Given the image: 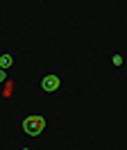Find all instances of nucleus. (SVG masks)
<instances>
[{
  "instance_id": "39448f33",
  "label": "nucleus",
  "mask_w": 127,
  "mask_h": 150,
  "mask_svg": "<svg viewBox=\"0 0 127 150\" xmlns=\"http://www.w3.org/2000/svg\"><path fill=\"white\" fill-rule=\"evenodd\" d=\"M14 96H16V80H11V77H9L7 82H5V84H2V98H14Z\"/></svg>"
},
{
  "instance_id": "f03ea898",
  "label": "nucleus",
  "mask_w": 127,
  "mask_h": 150,
  "mask_svg": "<svg viewBox=\"0 0 127 150\" xmlns=\"http://www.w3.org/2000/svg\"><path fill=\"white\" fill-rule=\"evenodd\" d=\"M20 64H23V59H20V50L18 48H2L0 50V68H5V71H18L20 68Z\"/></svg>"
},
{
  "instance_id": "20e7f679",
  "label": "nucleus",
  "mask_w": 127,
  "mask_h": 150,
  "mask_svg": "<svg viewBox=\"0 0 127 150\" xmlns=\"http://www.w3.org/2000/svg\"><path fill=\"white\" fill-rule=\"evenodd\" d=\"M107 68L109 71H123L125 68V52L123 50H111L107 55Z\"/></svg>"
},
{
  "instance_id": "f257e3e1",
  "label": "nucleus",
  "mask_w": 127,
  "mask_h": 150,
  "mask_svg": "<svg viewBox=\"0 0 127 150\" xmlns=\"http://www.w3.org/2000/svg\"><path fill=\"white\" fill-rule=\"evenodd\" d=\"M23 132H25L27 137H45L48 132H50V121H48V116L43 114H32V116H27L25 121H23Z\"/></svg>"
},
{
  "instance_id": "0eeeda50",
  "label": "nucleus",
  "mask_w": 127,
  "mask_h": 150,
  "mask_svg": "<svg viewBox=\"0 0 127 150\" xmlns=\"http://www.w3.org/2000/svg\"><path fill=\"white\" fill-rule=\"evenodd\" d=\"M20 150H34V148H30V146H20Z\"/></svg>"
},
{
  "instance_id": "423d86ee",
  "label": "nucleus",
  "mask_w": 127,
  "mask_h": 150,
  "mask_svg": "<svg viewBox=\"0 0 127 150\" xmlns=\"http://www.w3.org/2000/svg\"><path fill=\"white\" fill-rule=\"evenodd\" d=\"M9 80V71H5V68H0V84H5Z\"/></svg>"
},
{
  "instance_id": "7ed1b4c3",
  "label": "nucleus",
  "mask_w": 127,
  "mask_h": 150,
  "mask_svg": "<svg viewBox=\"0 0 127 150\" xmlns=\"http://www.w3.org/2000/svg\"><path fill=\"white\" fill-rule=\"evenodd\" d=\"M64 84H66V77H64V73H59V71H52V73H45L43 77H41V91H45V93H59L64 89Z\"/></svg>"
}]
</instances>
